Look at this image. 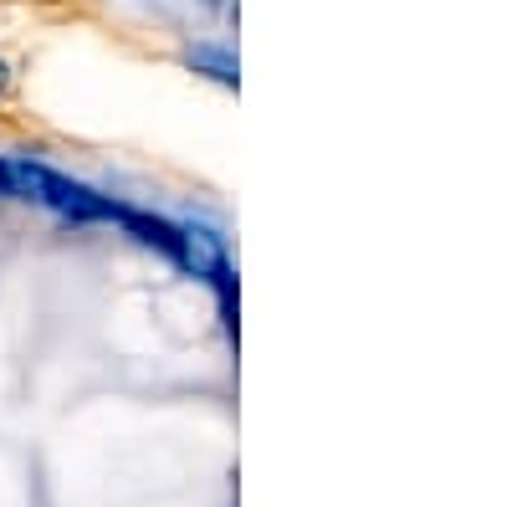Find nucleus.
I'll use <instances>...</instances> for the list:
<instances>
[{
    "label": "nucleus",
    "instance_id": "obj_1",
    "mask_svg": "<svg viewBox=\"0 0 512 507\" xmlns=\"http://www.w3.org/2000/svg\"><path fill=\"white\" fill-rule=\"evenodd\" d=\"M6 175H11V195L47 205V210H57V216H67V221L88 226V221H113L118 216V200L98 195L93 185H82V180L62 175V169L41 164V159H6Z\"/></svg>",
    "mask_w": 512,
    "mask_h": 507
},
{
    "label": "nucleus",
    "instance_id": "obj_2",
    "mask_svg": "<svg viewBox=\"0 0 512 507\" xmlns=\"http://www.w3.org/2000/svg\"><path fill=\"white\" fill-rule=\"evenodd\" d=\"M134 241H144V246H154V251H164L175 267H185L190 272V231H185V221H169V216H154V210H139V205H118V216H113Z\"/></svg>",
    "mask_w": 512,
    "mask_h": 507
},
{
    "label": "nucleus",
    "instance_id": "obj_3",
    "mask_svg": "<svg viewBox=\"0 0 512 507\" xmlns=\"http://www.w3.org/2000/svg\"><path fill=\"white\" fill-rule=\"evenodd\" d=\"M185 62L195 67V72H205V77H216V82H226V88H236V52H226V47H210V41H200V47H190L185 52Z\"/></svg>",
    "mask_w": 512,
    "mask_h": 507
},
{
    "label": "nucleus",
    "instance_id": "obj_4",
    "mask_svg": "<svg viewBox=\"0 0 512 507\" xmlns=\"http://www.w3.org/2000/svg\"><path fill=\"white\" fill-rule=\"evenodd\" d=\"M0 195H11V175H6V159H0Z\"/></svg>",
    "mask_w": 512,
    "mask_h": 507
},
{
    "label": "nucleus",
    "instance_id": "obj_5",
    "mask_svg": "<svg viewBox=\"0 0 512 507\" xmlns=\"http://www.w3.org/2000/svg\"><path fill=\"white\" fill-rule=\"evenodd\" d=\"M6 82H11V67H6V62H0V88H6Z\"/></svg>",
    "mask_w": 512,
    "mask_h": 507
}]
</instances>
